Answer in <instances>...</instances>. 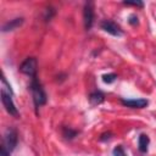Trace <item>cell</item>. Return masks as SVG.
I'll list each match as a JSON object with an SVG mask.
<instances>
[{
	"label": "cell",
	"mask_w": 156,
	"mask_h": 156,
	"mask_svg": "<svg viewBox=\"0 0 156 156\" xmlns=\"http://www.w3.org/2000/svg\"><path fill=\"white\" fill-rule=\"evenodd\" d=\"M17 132L15 128H7L5 134H4V141L2 144L5 145V147L11 152L15 150L16 145H17Z\"/></svg>",
	"instance_id": "cell-3"
},
{
	"label": "cell",
	"mask_w": 156,
	"mask_h": 156,
	"mask_svg": "<svg viewBox=\"0 0 156 156\" xmlns=\"http://www.w3.org/2000/svg\"><path fill=\"white\" fill-rule=\"evenodd\" d=\"M128 22H129L132 26L136 24V23H138V17H136L135 15H130V16H129V20H128Z\"/></svg>",
	"instance_id": "cell-16"
},
{
	"label": "cell",
	"mask_w": 156,
	"mask_h": 156,
	"mask_svg": "<svg viewBox=\"0 0 156 156\" xmlns=\"http://www.w3.org/2000/svg\"><path fill=\"white\" fill-rule=\"evenodd\" d=\"M20 71L29 77H35V73H37V58L35 57H28L26 58L21 66H20Z\"/></svg>",
	"instance_id": "cell-4"
},
{
	"label": "cell",
	"mask_w": 156,
	"mask_h": 156,
	"mask_svg": "<svg viewBox=\"0 0 156 156\" xmlns=\"http://www.w3.org/2000/svg\"><path fill=\"white\" fill-rule=\"evenodd\" d=\"M110 135H111V134H110V133H107V138H110ZM100 139H101V140H105V139H106V134H102Z\"/></svg>",
	"instance_id": "cell-17"
},
{
	"label": "cell",
	"mask_w": 156,
	"mask_h": 156,
	"mask_svg": "<svg viewBox=\"0 0 156 156\" xmlns=\"http://www.w3.org/2000/svg\"><path fill=\"white\" fill-rule=\"evenodd\" d=\"M0 156H10V151L5 147L4 144H1V146H0Z\"/></svg>",
	"instance_id": "cell-15"
},
{
	"label": "cell",
	"mask_w": 156,
	"mask_h": 156,
	"mask_svg": "<svg viewBox=\"0 0 156 156\" xmlns=\"http://www.w3.org/2000/svg\"><path fill=\"white\" fill-rule=\"evenodd\" d=\"M1 101H2V105L5 107V110L13 117H18V110L16 107V105L13 104V100H12V94L5 91L1 89Z\"/></svg>",
	"instance_id": "cell-2"
},
{
	"label": "cell",
	"mask_w": 156,
	"mask_h": 156,
	"mask_svg": "<svg viewBox=\"0 0 156 156\" xmlns=\"http://www.w3.org/2000/svg\"><path fill=\"white\" fill-rule=\"evenodd\" d=\"M122 105L127 106V107H132V108H143V107H146L149 101L146 99H122L121 100Z\"/></svg>",
	"instance_id": "cell-7"
},
{
	"label": "cell",
	"mask_w": 156,
	"mask_h": 156,
	"mask_svg": "<svg viewBox=\"0 0 156 156\" xmlns=\"http://www.w3.org/2000/svg\"><path fill=\"white\" fill-rule=\"evenodd\" d=\"M149 143H150V139L147 135L145 134H141L139 136V140H138V146H139V150L141 152H146L147 151V146H149Z\"/></svg>",
	"instance_id": "cell-9"
},
{
	"label": "cell",
	"mask_w": 156,
	"mask_h": 156,
	"mask_svg": "<svg viewBox=\"0 0 156 156\" xmlns=\"http://www.w3.org/2000/svg\"><path fill=\"white\" fill-rule=\"evenodd\" d=\"M30 90H32V96H33V101H34V105L37 107L46 104V93L45 90L43 89L41 84L39 83V80L37 79V76L32 78V83H30Z\"/></svg>",
	"instance_id": "cell-1"
},
{
	"label": "cell",
	"mask_w": 156,
	"mask_h": 156,
	"mask_svg": "<svg viewBox=\"0 0 156 156\" xmlns=\"http://www.w3.org/2000/svg\"><path fill=\"white\" fill-rule=\"evenodd\" d=\"M104 98H105V95L101 91H94L89 95V101L93 105H98V104H101L104 101Z\"/></svg>",
	"instance_id": "cell-10"
},
{
	"label": "cell",
	"mask_w": 156,
	"mask_h": 156,
	"mask_svg": "<svg viewBox=\"0 0 156 156\" xmlns=\"http://www.w3.org/2000/svg\"><path fill=\"white\" fill-rule=\"evenodd\" d=\"M113 156H127V155H126L123 147L121 145H118V146H116L113 149Z\"/></svg>",
	"instance_id": "cell-13"
},
{
	"label": "cell",
	"mask_w": 156,
	"mask_h": 156,
	"mask_svg": "<svg viewBox=\"0 0 156 156\" xmlns=\"http://www.w3.org/2000/svg\"><path fill=\"white\" fill-rule=\"evenodd\" d=\"M116 78H117V76H116L115 73H107V74H104V76H102V80H104L105 83H107V84L115 82Z\"/></svg>",
	"instance_id": "cell-11"
},
{
	"label": "cell",
	"mask_w": 156,
	"mask_h": 156,
	"mask_svg": "<svg viewBox=\"0 0 156 156\" xmlns=\"http://www.w3.org/2000/svg\"><path fill=\"white\" fill-rule=\"evenodd\" d=\"M101 28L105 32H107V33H110L111 35H115V37H121L123 34V32L119 28V26L116 24L112 21H108V20H105V21L101 22Z\"/></svg>",
	"instance_id": "cell-6"
},
{
	"label": "cell",
	"mask_w": 156,
	"mask_h": 156,
	"mask_svg": "<svg viewBox=\"0 0 156 156\" xmlns=\"http://www.w3.org/2000/svg\"><path fill=\"white\" fill-rule=\"evenodd\" d=\"M77 135V132L76 130H72L69 128H63V136L67 138V139H72Z\"/></svg>",
	"instance_id": "cell-12"
},
{
	"label": "cell",
	"mask_w": 156,
	"mask_h": 156,
	"mask_svg": "<svg viewBox=\"0 0 156 156\" xmlns=\"http://www.w3.org/2000/svg\"><path fill=\"white\" fill-rule=\"evenodd\" d=\"M83 18H84L85 29H90L94 23V2L93 1L85 2L84 11H83Z\"/></svg>",
	"instance_id": "cell-5"
},
{
	"label": "cell",
	"mask_w": 156,
	"mask_h": 156,
	"mask_svg": "<svg viewBox=\"0 0 156 156\" xmlns=\"http://www.w3.org/2000/svg\"><path fill=\"white\" fill-rule=\"evenodd\" d=\"M124 5H130V6H139V7H143L144 4L141 1H124Z\"/></svg>",
	"instance_id": "cell-14"
},
{
	"label": "cell",
	"mask_w": 156,
	"mask_h": 156,
	"mask_svg": "<svg viewBox=\"0 0 156 156\" xmlns=\"http://www.w3.org/2000/svg\"><path fill=\"white\" fill-rule=\"evenodd\" d=\"M22 23H23V18H22V17L13 18V20L6 22V23L2 26V32H10V30H13V29L18 28Z\"/></svg>",
	"instance_id": "cell-8"
}]
</instances>
